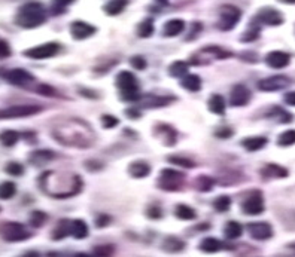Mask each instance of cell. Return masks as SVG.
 I'll use <instances>...</instances> for the list:
<instances>
[{"mask_svg":"<svg viewBox=\"0 0 295 257\" xmlns=\"http://www.w3.org/2000/svg\"><path fill=\"white\" fill-rule=\"evenodd\" d=\"M265 62L271 69H283L291 62V55L282 51H273L265 57Z\"/></svg>","mask_w":295,"mask_h":257,"instance_id":"9a60e30c","label":"cell"},{"mask_svg":"<svg viewBox=\"0 0 295 257\" xmlns=\"http://www.w3.org/2000/svg\"><path fill=\"white\" fill-rule=\"evenodd\" d=\"M207 57L206 60L212 61V60H224V58H230L231 57V52L219 48V46H209V48H204L202 49L200 54H197L192 60H194V64H200V61Z\"/></svg>","mask_w":295,"mask_h":257,"instance_id":"8fae6325","label":"cell"},{"mask_svg":"<svg viewBox=\"0 0 295 257\" xmlns=\"http://www.w3.org/2000/svg\"><path fill=\"white\" fill-rule=\"evenodd\" d=\"M197 229H199V230H207V229H209V225H207V223H204V225H199Z\"/></svg>","mask_w":295,"mask_h":257,"instance_id":"6f0895ef","label":"cell"},{"mask_svg":"<svg viewBox=\"0 0 295 257\" xmlns=\"http://www.w3.org/2000/svg\"><path fill=\"white\" fill-rule=\"evenodd\" d=\"M70 235H73L76 240H82L88 235V226L84 220H73L72 222V230Z\"/></svg>","mask_w":295,"mask_h":257,"instance_id":"4316f807","label":"cell"},{"mask_svg":"<svg viewBox=\"0 0 295 257\" xmlns=\"http://www.w3.org/2000/svg\"><path fill=\"white\" fill-rule=\"evenodd\" d=\"M271 115H273V116H276V118H278L280 122H283V123L292 121V115H289L288 112H285V110H283V109H280V107H273Z\"/></svg>","mask_w":295,"mask_h":257,"instance_id":"7bdbcfd3","label":"cell"},{"mask_svg":"<svg viewBox=\"0 0 295 257\" xmlns=\"http://www.w3.org/2000/svg\"><path fill=\"white\" fill-rule=\"evenodd\" d=\"M118 123H120V122H118V119H116L115 116H110V115H103V116H102V125H103V128L110 130V128H115Z\"/></svg>","mask_w":295,"mask_h":257,"instance_id":"ee69618b","label":"cell"},{"mask_svg":"<svg viewBox=\"0 0 295 257\" xmlns=\"http://www.w3.org/2000/svg\"><path fill=\"white\" fill-rule=\"evenodd\" d=\"M11 54H12V51H11L9 44H8L6 40H2V39H0V60L11 57Z\"/></svg>","mask_w":295,"mask_h":257,"instance_id":"7dc6e473","label":"cell"},{"mask_svg":"<svg viewBox=\"0 0 295 257\" xmlns=\"http://www.w3.org/2000/svg\"><path fill=\"white\" fill-rule=\"evenodd\" d=\"M70 33L76 40H82V39L93 36L95 33V27H93L88 23H84V21H75L70 27Z\"/></svg>","mask_w":295,"mask_h":257,"instance_id":"2e32d148","label":"cell"},{"mask_svg":"<svg viewBox=\"0 0 295 257\" xmlns=\"http://www.w3.org/2000/svg\"><path fill=\"white\" fill-rule=\"evenodd\" d=\"M116 87L121 91V97L124 101H139V82L136 79V76L130 72H121L116 76Z\"/></svg>","mask_w":295,"mask_h":257,"instance_id":"7a4b0ae2","label":"cell"},{"mask_svg":"<svg viewBox=\"0 0 295 257\" xmlns=\"http://www.w3.org/2000/svg\"><path fill=\"white\" fill-rule=\"evenodd\" d=\"M154 33V21L151 18L145 19L143 23H140L139 29H137V34L140 37H151Z\"/></svg>","mask_w":295,"mask_h":257,"instance_id":"e575fe53","label":"cell"},{"mask_svg":"<svg viewBox=\"0 0 295 257\" xmlns=\"http://www.w3.org/2000/svg\"><path fill=\"white\" fill-rule=\"evenodd\" d=\"M16 186L12 182H5L0 184V199L6 201L15 197Z\"/></svg>","mask_w":295,"mask_h":257,"instance_id":"d6a6232c","label":"cell"},{"mask_svg":"<svg viewBox=\"0 0 295 257\" xmlns=\"http://www.w3.org/2000/svg\"><path fill=\"white\" fill-rule=\"evenodd\" d=\"M209 110L215 115H224L225 112V100L222 95H212V98L209 100Z\"/></svg>","mask_w":295,"mask_h":257,"instance_id":"484cf974","label":"cell"},{"mask_svg":"<svg viewBox=\"0 0 295 257\" xmlns=\"http://www.w3.org/2000/svg\"><path fill=\"white\" fill-rule=\"evenodd\" d=\"M37 92H41V94H47V95L49 94V95H51V94H54V90L49 88L48 85H41V87L37 88Z\"/></svg>","mask_w":295,"mask_h":257,"instance_id":"11a10c76","label":"cell"},{"mask_svg":"<svg viewBox=\"0 0 295 257\" xmlns=\"http://www.w3.org/2000/svg\"><path fill=\"white\" fill-rule=\"evenodd\" d=\"M128 5V0H110L108 5L103 6V11L108 15H118L124 11Z\"/></svg>","mask_w":295,"mask_h":257,"instance_id":"cb8c5ba5","label":"cell"},{"mask_svg":"<svg viewBox=\"0 0 295 257\" xmlns=\"http://www.w3.org/2000/svg\"><path fill=\"white\" fill-rule=\"evenodd\" d=\"M221 247H222V244L217 238H204L200 242V250L206 253H217L221 250Z\"/></svg>","mask_w":295,"mask_h":257,"instance_id":"83f0119b","label":"cell"},{"mask_svg":"<svg viewBox=\"0 0 295 257\" xmlns=\"http://www.w3.org/2000/svg\"><path fill=\"white\" fill-rule=\"evenodd\" d=\"M48 216L44 211H33L30 214V226L41 227L47 222Z\"/></svg>","mask_w":295,"mask_h":257,"instance_id":"ab89813d","label":"cell"},{"mask_svg":"<svg viewBox=\"0 0 295 257\" xmlns=\"http://www.w3.org/2000/svg\"><path fill=\"white\" fill-rule=\"evenodd\" d=\"M224 233H225V237H227L228 240H235V238L242 237L243 227H242L240 223H237V222H230V223H227Z\"/></svg>","mask_w":295,"mask_h":257,"instance_id":"4dcf8cb0","label":"cell"},{"mask_svg":"<svg viewBox=\"0 0 295 257\" xmlns=\"http://www.w3.org/2000/svg\"><path fill=\"white\" fill-rule=\"evenodd\" d=\"M42 112V107L34 104H21L12 106L0 110V119H16V118H27Z\"/></svg>","mask_w":295,"mask_h":257,"instance_id":"8992f818","label":"cell"},{"mask_svg":"<svg viewBox=\"0 0 295 257\" xmlns=\"http://www.w3.org/2000/svg\"><path fill=\"white\" fill-rule=\"evenodd\" d=\"M184 248H185V244L178 238H167L163 242V250L169 253H178V251H182Z\"/></svg>","mask_w":295,"mask_h":257,"instance_id":"f546056e","label":"cell"},{"mask_svg":"<svg viewBox=\"0 0 295 257\" xmlns=\"http://www.w3.org/2000/svg\"><path fill=\"white\" fill-rule=\"evenodd\" d=\"M291 85V80L286 76H271L258 82V88L264 92H274L285 90Z\"/></svg>","mask_w":295,"mask_h":257,"instance_id":"9c48e42d","label":"cell"},{"mask_svg":"<svg viewBox=\"0 0 295 257\" xmlns=\"http://www.w3.org/2000/svg\"><path fill=\"white\" fill-rule=\"evenodd\" d=\"M289 247H291V248H292V250H295V244H291V245H289Z\"/></svg>","mask_w":295,"mask_h":257,"instance_id":"94428289","label":"cell"},{"mask_svg":"<svg viewBox=\"0 0 295 257\" xmlns=\"http://www.w3.org/2000/svg\"><path fill=\"white\" fill-rule=\"evenodd\" d=\"M47 21V11L37 2H29L23 5L15 16V24L21 29H36Z\"/></svg>","mask_w":295,"mask_h":257,"instance_id":"6da1fadb","label":"cell"},{"mask_svg":"<svg viewBox=\"0 0 295 257\" xmlns=\"http://www.w3.org/2000/svg\"><path fill=\"white\" fill-rule=\"evenodd\" d=\"M213 207H215V210L219 212L228 211L230 207H231V199H230V197L222 195V197L217 198V201L213 202Z\"/></svg>","mask_w":295,"mask_h":257,"instance_id":"f35d334b","label":"cell"},{"mask_svg":"<svg viewBox=\"0 0 295 257\" xmlns=\"http://www.w3.org/2000/svg\"><path fill=\"white\" fill-rule=\"evenodd\" d=\"M249 233L253 240L258 241H264V240H270L273 237V229L268 223L265 222H257V223H250L249 225Z\"/></svg>","mask_w":295,"mask_h":257,"instance_id":"7c38bea8","label":"cell"},{"mask_svg":"<svg viewBox=\"0 0 295 257\" xmlns=\"http://www.w3.org/2000/svg\"><path fill=\"white\" fill-rule=\"evenodd\" d=\"M70 230H72V222L70 220H62L52 232V240L60 241L63 238H66L67 235H70Z\"/></svg>","mask_w":295,"mask_h":257,"instance_id":"603a6c76","label":"cell"},{"mask_svg":"<svg viewBox=\"0 0 295 257\" xmlns=\"http://www.w3.org/2000/svg\"><path fill=\"white\" fill-rule=\"evenodd\" d=\"M257 21L267 24V26H280L283 23V18L280 15L279 11L273 9V8H264L257 15Z\"/></svg>","mask_w":295,"mask_h":257,"instance_id":"5bb4252c","label":"cell"},{"mask_svg":"<svg viewBox=\"0 0 295 257\" xmlns=\"http://www.w3.org/2000/svg\"><path fill=\"white\" fill-rule=\"evenodd\" d=\"M142 107H148V109H158V107L167 106L170 103V98L166 97H158V95H146L139 100Z\"/></svg>","mask_w":295,"mask_h":257,"instance_id":"e0dca14e","label":"cell"},{"mask_svg":"<svg viewBox=\"0 0 295 257\" xmlns=\"http://www.w3.org/2000/svg\"><path fill=\"white\" fill-rule=\"evenodd\" d=\"M75 0H54V12H62L66 6L73 3Z\"/></svg>","mask_w":295,"mask_h":257,"instance_id":"f907efd6","label":"cell"},{"mask_svg":"<svg viewBox=\"0 0 295 257\" xmlns=\"http://www.w3.org/2000/svg\"><path fill=\"white\" fill-rule=\"evenodd\" d=\"M169 162L173 164V165L181 166V168H192V166H195V162H192L191 159H187V158H181V156H170Z\"/></svg>","mask_w":295,"mask_h":257,"instance_id":"60d3db41","label":"cell"},{"mask_svg":"<svg viewBox=\"0 0 295 257\" xmlns=\"http://www.w3.org/2000/svg\"><path fill=\"white\" fill-rule=\"evenodd\" d=\"M146 214H148V217L149 219H155V220H158V219H161V216H163V212H161V208L158 207V205H152V207H149L148 208V211H146Z\"/></svg>","mask_w":295,"mask_h":257,"instance_id":"681fc988","label":"cell"},{"mask_svg":"<svg viewBox=\"0 0 295 257\" xmlns=\"http://www.w3.org/2000/svg\"><path fill=\"white\" fill-rule=\"evenodd\" d=\"M278 144L282 147H286V146H292L295 144V130H289V131H285L282 133L278 138Z\"/></svg>","mask_w":295,"mask_h":257,"instance_id":"d590c367","label":"cell"},{"mask_svg":"<svg viewBox=\"0 0 295 257\" xmlns=\"http://www.w3.org/2000/svg\"><path fill=\"white\" fill-rule=\"evenodd\" d=\"M19 140V134L16 131H12V130H8V131H3L0 134V141L6 146V147H11L16 144V141Z\"/></svg>","mask_w":295,"mask_h":257,"instance_id":"836d02e7","label":"cell"},{"mask_svg":"<svg viewBox=\"0 0 295 257\" xmlns=\"http://www.w3.org/2000/svg\"><path fill=\"white\" fill-rule=\"evenodd\" d=\"M54 152L51 151H45V149H42V151H36L33 152L30 155V164L36 166H42L48 164L49 161H52L54 159Z\"/></svg>","mask_w":295,"mask_h":257,"instance_id":"d6986e66","label":"cell"},{"mask_svg":"<svg viewBox=\"0 0 295 257\" xmlns=\"http://www.w3.org/2000/svg\"><path fill=\"white\" fill-rule=\"evenodd\" d=\"M174 214H176V217L181 219V220H194V219L197 217L195 211H194L191 207L184 205V204H181V205H178V207L174 208Z\"/></svg>","mask_w":295,"mask_h":257,"instance_id":"f1b7e54d","label":"cell"},{"mask_svg":"<svg viewBox=\"0 0 295 257\" xmlns=\"http://www.w3.org/2000/svg\"><path fill=\"white\" fill-rule=\"evenodd\" d=\"M185 29V23L184 19H170L166 23L164 29H163V34L166 37H174L178 34H181Z\"/></svg>","mask_w":295,"mask_h":257,"instance_id":"ac0fdd59","label":"cell"},{"mask_svg":"<svg viewBox=\"0 0 295 257\" xmlns=\"http://www.w3.org/2000/svg\"><path fill=\"white\" fill-rule=\"evenodd\" d=\"M151 173V166L149 164H146L145 161H136L130 165V174L134 177V179H143V177H148Z\"/></svg>","mask_w":295,"mask_h":257,"instance_id":"ffe728a7","label":"cell"},{"mask_svg":"<svg viewBox=\"0 0 295 257\" xmlns=\"http://www.w3.org/2000/svg\"><path fill=\"white\" fill-rule=\"evenodd\" d=\"M182 87L191 92H197L202 90V79L197 75H187L182 79Z\"/></svg>","mask_w":295,"mask_h":257,"instance_id":"d4e9b609","label":"cell"},{"mask_svg":"<svg viewBox=\"0 0 295 257\" xmlns=\"http://www.w3.org/2000/svg\"><path fill=\"white\" fill-rule=\"evenodd\" d=\"M285 103L288 106H295V92H289L285 95Z\"/></svg>","mask_w":295,"mask_h":257,"instance_id":"db71d44e","label":"cell"},{"mask_svg":"<svg viewBox=\"0 0 295 257\" xmlns=\"http://www.w3.org/2000/svg\"><path fill=\"white\" fill-rule=\"evenodd\" d=\"M250 100V91L245 85H235L231 90L230 95V103L233 107H243L246 106Z\"/></svg>","mask_w":295,"mask_h":257,"instance_id":"4fadbf2b","label":"cell"},{"mask_svg":"<svg viewBox=\"0 0 295 257\" xmlns=\"http://www.w3.org/2000/svg\"><path fill=\"white\" fill-rule=\"evenodd\" d=\"M158 131H163L164 134H163V143L166 144V146H174V143L171 141V138H169V136H176L178 137V134H176V131L171 128V126H169V125H160L158 128H156Z\"/></svg>","mask_w":295,"mask_h":257,"instance_id":"74e56055","label":"cell"},{"mask_svg":"<svg viewBox=\"0 0 295 257\" xmlns=\"http://www.w3.org/2000/svg\"><path fill=\"white\" fill-rule=\"evenodd\" d=\"M243 147L249 152H257L263 149L267 144V138L265 137H248L242 141Z\"/></svg>","mask_w":295,"mask_h":257,"instance_id":"7402d4cb","label":"cell"},{"mask_svg":"<svg viewBox=\"0 0 295 257\" xmlns=\"http://www.w3.org/2000/svg\"><path fill=\"white\" fill-rule=\"evenodd\" d=\"M158 2H160V3H163V5H164V3H167V0H158Z\"/></svg>","mask_w":295,"mask_h":257,"instance_id":"91938a15","label":"cell"},{"mask_svg":"<svg viewBox=\"0 0 295 257\" xmlns=\"http://www.w3.org/2000/svg\"><path fill=\"white\" fill-rule=\"evenodd\" d=\"M242 210L248 216H258L264 211V199L260 190H253L242 204Z\"/></svg>","mask_w":295,"mask_h":257,"instance_id":"ba28073f","label":"cell"},{"mask_svg":"<svg viewBox=\"0 0 295 257\" xmlns=\"http://www.w3.org/2000/svg\"><path fill=\"white\" fill-rule=\"evenodd\" d=\"M185 183V176L176 169H163L161 171V176H160V180H158V186L163 189V190H167V192H176L179 189H182Z\"/></svg>","mask_w":295,"mask_h":257,"instance_id":"277c9868","label":"cell"},{"mask_svg":"<svg viewBox=\"0 0 295 257\" xmlns=\"http://www.w3.org/2000/svg\"><path fill=\"white\" fill-rule=\"evenodd\" d=\"M3 77L9 82V83H12V85H15V87H27V85H30L34 82V76L29 73L27 70H24V69H12V70H8Z\"/></svg>","mask_w":295,"mask_h":257,"instance_id":"30bf717a","label":"cell"},{"mask_svg":"<svg viewBox=\"0 0 295 257\" xmlns=\"http://www.w3.org/2000/svg\"><path fill=\"white\" fill-rule=\"evenodd\" d=\"M261 173L267 179H283V177H288V169H285L283 166L280 165H274V164H268Z\"/></svg>","mask_w":295,"mask_h":257,"instance_id":"44dd1931","label":"cell"},{"mask_svg":"<svg viewBox=\"0 0 295 257\" xmlns=\"http://www.w3.org/2000/svg\"><path fill=\"white\" fill-rule=\"evenodd\" d=\"M58 51H60V45L58 44L49 42V44H44V45L34 46V48L27 49L24 52V55L31 58V60H45V58L54 57Z\"/></svg>","mask_w":295,"mask_h":257,"instance_id":"52a82bcc","label":"cell"},{"mask_svg":"<svg viewBox=\"0 0 295 257\" xmlns=\"http://www.w3.org/2000/svg\"><path fill=\"white\" fill-rule=\"evenodd\" d=\"M258 34H260V29H258V27L255 29V26H250V29L243 34L242 40H243V42H252V40H255V39L258 37Z\"/></svg>","mask_w":295,"mask_h":257,"instance_id":"f6af8a7d","label":"cell"},{"mask_svg":"<svg viewBox=\"0 0 295 257\" xmlns=\"http://www.w3.org/2000/svg\"><path fill=\"white\" fill-rule=\"evenodd\" d=\"M213 184H215L213 179H210V177H207V176H200V177L197 179V182H195V187H197L199 190H202V192H209V190L213 187Z\"/></svg>","mask_w":295,"mask_h":257,"instance_id":"8d00e7d4","label":"cell"},{"mask_svg":"<svg viewBox=\"0 0 295 257\" xmlns=\"http://www.w3.org/2000/svg\"><path fill=\"white\" fill-rule=\"evenodd\" d=\"M113 247L112 245H99L94 248V254L95 256H110L113 253Z\"/></svg>","mask_w":295,"mask_h":257,"instance_id":"bcb514c9","label":"cell"},{"mask_svg":"<svg viewBox=\"0 0 295 257\" xmlns=\"http://www.w3.org/2000/svg\"><path fill=\"white\" fill-rule=\"evenodd\" d=\"M125 113H127V116H130V118H139V112H137V109L127 110Z\"/></svg>","mask_w":295,"mask_h":257,"instance_id":"9f6ffc18","label":"cell"},{"mask_svg":"<svg viewBox=\"0 0 295 257\" xmlns=\"http://www.w3.org/2000/svg\"><path fill=\"white\" fill-rule=\"evenodd\" d=\"M242 18V12L239 8L233 5H224L219 11V21H218V29L222 31L233 30L237 26V23Z\"/></svg>","mask_w":295,"mask_h":257,"instance_id":"5b68a950","label":"cell"},{"mask_svg":"<svg viewBox=\"0 0 295 257\" xmlns=\"http://www.w3.org/2000/svg\"><path fill=\"white\" fill-rule=\"evenodd\" d=\"M215 136L219 137V138H230L233 136V130L231 128H227V126H222L215 131Z\"/></svg>","mask_w":295,"mask_h":257,"instance_id":"816d5d0a","label":"cell"},{"mask_svg":"<svg viewBox=\"0 0 295 257\" xmlns=\"http://www.w3.org/2000/svg\"><path fill=\"white\" fill-rule=\"evenodd\" d=\"M109 222H110V217L106 216V214H100V216H97V219H95V225L99 227L108 226Z\"/></svg>","mask_w":295,"mask_h":257,"instance_id":"f5cc1de1","label":"cell"},{"mask_svg":"<svg viewBox=\"0 0 295 257\" xmlns=\"http://www.w3.org/2000/svg\"><path fill=\"white\" fill-rule=\"evenodd\" d=\"M0 211H2V208H0Z\"/></svg>","mask_w":295,"mask_h":257,"instance_id":"6125c7cd","label":"cell"},{"mask_svg":"<svg viewBox=\"0 0 295 257\" xmlns=\"http://www.w3.org/2000/svg\"><path fill=\"white\" fill-rule=\"evenodd\" d=\"M279 2H282V3H288V5H294L295 0H279Z\"/></svg>","mask_w":295,"mask_h":257,"instance_id":"680465c9","label":"cell"},{"mask_svg":"<svg viewBox=\"0 0 295 257\" xmlns=\"http://www.w3.org/2000/svg\"><path fill=\"white\" fill-rule=\"evenodd\" d=\"M188 66L185 61H174L169 69V73L173 77H184L188 73Z\"/></svg>","mask_w":295,"mask_h":257,"instance_id":"1f68e13d","label":"cell"},{"mask_svg":"<svg viewBox=\"0 0 295 257\" xmlns=\"http://www.w3.org/2000/svg\"><path fill=\"white\" fill-rule=\"evenodd\" d=\"M5 171H6L9 176L19 177V176L24 174V166L21 165V164H18V162H9V164L6 165V168H5Z\"/></svg>","mask_w":295,"mask_h":257,"instance_id":"b9f144b4","label":"cell"},{"mask_svg":"<svg viewBox=\"0 0 295 257\" xmlns=\"http://www.w3.org/2000/svg\"><path fill=\"white\" fill-rule=\"evenodd\" d=\"M130 64H131L136 70H143V69H146V61H145L143 57H139V55L133 57V58L130 60Z\"/></svg>","mask_w":295,"mask_h":257,"instance_id":"c3c4849f","label":"cell"},{"mask_svg":"<svg viewBox=\"0 0 295 257\" xmlns=\"http://www.w3.org/2000/svg\"><path fill=\"white\" fill-rule=\"evenodd\" d=\"M0 237L6 242H21L31 237L30 230L16 222H3L0 225Z\"/></svg>","mask_w":295,"mask_h":257,"instance_id":"3957f363","label":"cell"}]
</instances>
